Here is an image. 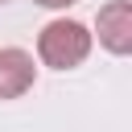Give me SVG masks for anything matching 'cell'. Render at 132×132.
I'll use <instances>...</instances> for the list:
<instances>
[{
  "label": "cell",
  "instance_id": "cell-3",
  "mask_svg": "<svg viewBox=\"0 0 132 132\" xmlns=\"http://www.w3.org/2000/svg\"><path fill=\"white\" fill-rule=\"evenodd\" d=\"M33 82H37L33 54L21 45H4L0 50V99H21L25 91H33Z\"/></svg>",
  "mask_w": 132,
  "mask_h": 132
},
{
  "label": "cell",
  "instance_id": "cell-2",
  "mask_svg": "<svg viewBox=\"0 0 132 132\" xmlns=\"http://www.w3.org/2000/svg\"><path fill=\"white\" fill-rule=\"evenodd\" d=\"M95 33H99V45L111 50L116 58H124L132 50V4L128 0H107L95 16Z\"/></svg>",
  "mask_w": 132,
  "mask_h": 132
},
{
  "label": "cell",
  "instance_id": "cell-4",
  "mask_svg": "<svg viewBox=\"0 0 132 132\" xmlns=\"http://www.w3.org/2000/svg\"><path fill=\"white\" fill-rule=\"evenodd\" d=\"M33 4H41V8H70V4H78V0H33Z\"/></svg>",
  "mask_w": 132,
  "mask_h": 132
},
{
  "label": "cell",
  "instance_id": "cell-1",
  "mask_svg": "<svg viewBox=\"0 0 132 132\" xmlns=\"http://www.w3.org/2000/svg\"><path fill=\"white\" fill-rule=\"evenodd\" d=\"M91 45H95V33L82 21H70V16H58V21H50L37 33V58L50 70H74V66H82L91 58Z\"/></svg>",
  "mask_w": 132,
  "mask_h": 132
},
{
  "label": "cell",
  "instance_id": "cell-5",
  "mask_svg": "<svg viewBox=\"0 0 132 132\" xmlns=\"http://www.w3.org/2000/svg\"><path fill=\"white\" fill-rule=\"evenodd\" d=\"M0 4H8V0H0Z\"/></svg>",
  "mask_w": 132,
  "mask_h": 132
}]
</instances>
